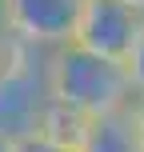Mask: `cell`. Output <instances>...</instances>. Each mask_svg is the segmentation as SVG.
Here are the masks:
<instances>
[{"label": "cell", "mask_w": 144, "mask_h": 152, "mask_svg": "<svg viewBox=\"0 0 144 152\" xmlns=\"http://www.w3.org/2000/svg\"><path fill=\"white\" fill-rule=\"evenodd\" d=\"M132 120H136V128H140V140H144V96H132Z\"/></svg>", "instance_id": "obj_7"}, {"label": "cell", "mask_w": 144, "mask_h": 152, "mask_svg": "<svg viewBox=\"0 0 144 152\" xmlns=\"http://www.w3.org/2000/svg\"><path fill=\"white\" fill-rule=\"evenodd\" d=\"M84 0H0L4 24L36 48H64L72 44L76 20Z\"/></svg>", "instance_id": "obj_3"}, {"label": "cell", "mask_w": 144, "mask_h": 152, "mask_svg": "<svg viewBox=\"0 0 144 152\" xmlns=\"http://www.w3.org/2000/svg\"><path fill=\"white\" fill-rule=\"evenodd\" d=\"M76 152H144L140 128L132 120V108H116V112L92 116V120H80V132L72 140Z\"/></svg>", "instance_id": "obj_4"}, {"label": "cell", "mask_w": 144, "mask_h": 152, "mask_svg": "<svg viewBox=\"0 0 144 152\" xmlns=\"http://www.w3.org/2000/svg\"><path fill=\"white\" fill-rule=\"evenodd\" d=\"M124 72H128L132 96H144V36L136 40V48L128 52V60H124Z\"/></svg>", "instance_id": "obj_6"}, {"label": "cell", "mask_w": 144, "mask_h": 152, "mask_svg": "<svg viewBox=\"0 0 144 152\" xmlns=\"http://www.w3.org/2000/svg\"><path fill=\"white\" fill-rule=\"evenodd\" d=\"M44 92L52 104H60L76 120H92V116H104V112L132 104V84H128L124 64L96 56L80 44L52 48Z\"/></svg>", "instance_id": "obj_1"}, {"label": "cell", "mask_w": 144, "mask_h": 152, "mask_svg": "<svg viewBox=\"0 0 144 152\" xmlns=\"http://www.w3.org/2000/svg\"><path fill=\"white\" fill-rule=\"evenodd\" d=\"M0 152H16V136H8V132H0Z\"/></svg>", "instance_id": "obj_8"}, {"label": "cell", "mask_w": 144, "mask_h": 152, "mask_svg": "<svg viewBox=\"0 0 144 152\" xmlns=\"http://www.w3.org/2000/svg\"><path fill=\"white\" fill-rule=\"evenodd\" d=\"M140 36H144V12L136 4H128V0H84L72 44L124 64Z\"/></svg>", "instance_id": "obj_2"}, {"label": "cell", "mask_w": 144, "mask_h": 152, "mask_svg": "<svg viewBox=\"0 0 144 152\" xmlns=\"http://www.w3.org/2000/svg\"><path fill=\"white\" fill-rule=\"evenodd\" d=\"M128 4H136V8H140V12H144V0H128Z\"/></svg>", "instance_id": "obj_9"}, {"label": "cell", "mask_w": 144, "mask_h": 152, "mask_svg": "<svg viewBox=\"0 0 144 152\" xmlns=\"http://www.w3.org/2000/svg\"><path fill=\"white\" fill-rule=\"evenodd\" d=\"M16 152H76L72 140L64 136H52V132H24V136H16Z\"/></svg>", "instance_id": "obj_5"}]
</instances>
